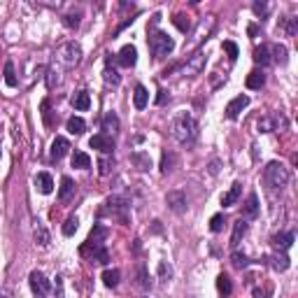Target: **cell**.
<instances>
[{"label":"cell","mask_w":298,"mask_h":298,"mask_svg":"<svg viewBox=\"0 0 298 298\" xmlns=\"http://www.w3.org/2000/svg\"><path fill=\"white\" fill-rule=\"evenodd\" d=\"M172 138L182 145H191L196 138H198V124L191 114H179L177 119L172 121Z\"/></svg>","instance_id":"cell-1"},{"label":"cell","mask_w":298,"mask_h":298,"mask_svg":"<svg viewBox=\"0 0 298 298\" xmlns=\"http://www.w3.org/2000/svg\"><path fill=\"white\" fill-rule=\"evenodd\" d=\"M263 179H266V184H268L270 189L282 191L291 179L289 168H287L284 163H280V161H270V163L266 165V170H263Z\"/></svg>","instance_id":"cell-2"},{"label":"cell","mask_w":298,"mask_h":298,"mask_svg":"<svg viewBox=\"0 0 298 298\" xmlns=\"http://www.w3.org/2000/svg\"><path fill=\"white\" fill-rule=\"evenodd\" d=\"M149 49H151L154 58H165L175 49V40L163 30H151L149 33Z\"/></svg>","instance_id":"cell-3"},{"label":"cell","mask_w":298,"mask_h":298,"mask_svg":"<svg viewBox=\"0 0 298 298\" xmlns=\"http://www.w3.org/2000/svg\"><path fill=\"white\" fill-rule=\"evenodd\" d=\"M79 58H82V47H79L77 42L63 44V47H61V49L54 54V61H56L61 68H65V70L75 68V65L79 63Z\"/></svg>","instance_id":"cell-4"},{"label":"cell","mask_w":298,"mask_h":298,"mask_svg":"<svg viewBox=\"0 0 298 298\" xmlns=\"http://www.w3.org/2000/svg\"><path fill=\"white\" fill-rule=\"evenodd\" d=\"M128 207H131V203H128L126 198H121V196H112V198L105 200V207H103L100 212L110 214L112 219H119L121 224H126V221H128Z\"/></svg>","instance_id":"cell-5"},{"label":"cell","mask_w":298,"mask_h":298,"mask_svg":"<svg viewBox=\"0 0 298 298\" xmlns=\"http://www.w3.org/2000/svg\"><path fill=\"white\" fill-rule=\"evenodd\" d=\"M205 61H207L205 54H203V51H196V54H191V56L186 58V63L177 65V70L182 72L184 77H193V75H200V72H203Z\"/></svg>","instance_id":"cell-6"},{"label":"cell","mask_w":298,"mask_h":298,"mask_svg":"<svg viewBox=\"0 0 298 298\" xmlns=\"http://www.w3.org/2000/svg\"><path fill=\"white\" fill-rule=\"evenodd\" d=\"M212 28H214V19H212V16H205V19H200L198 26H196V30H193L189 47H196V44H200L203 40H207V35L212 33Z\"/></svg>","instance_id":"cell-7"},{"label":"cell","mask_w":298,"mask_h":298,"mask_svg":"<svg viewBox=\"0 0 298 298\" xmlns=\"http://www.w3.org/2000/svg\"><path fill=\"white\" fill-rule=\"evenodd\" d=\"M287 126V119L282 114H266L259 119V131L261 133H273V131H280V128Z\"/></svg>","instance_id":"cell-8"},{"label":"cell","mask_w":298,"mask_h":298,"mask_svg":"<svg viewBox=\"0 0 298 298\" xmlns=\"http://www.w3.org/2000/svg\"><path fill=\"white\" fill-rule=\"evenodd\" d=\"M165 203H168V207H170L175 214H184L186 212V193L179 191V189H172V191H168V196H165Z\"/></svg>","instance_id":"cell-9"},{"label":"cell","mask_w":298,"mask_h":298,"mask_svg":"<svg viewBox=\"0 0 298 298\" xmlns=\"http://www.w3.org/2000/svg\"><path fill=\"white\" fill-rule=\"evenodd\" d=\"M30 289L35 291L37 296L42 298V296H47V294H49V289H51V284H49V280H47V277L42 275V273H37V270H33V273H30Z\"/></svg>","instance_id":"cell-10"},{"label":"cell","mask_w":298,"mask_h":298,"mask_svg":"<svg viewBox=\"0 0 298 298\" xmlns=\"http://www.w3.org/2000/svg\"><path fill=\"white\" fill-rule=\"evenodd\" d=\"M89 145H91V149H98V151H103V154H112V151H114L112 135H105V133L93 135L91 140H89Z\"/></svg>","instance_id":"cell-11"},{"label":"cell","mask_w":298,"mask_h":298,"mask_svg":"<svg viewBox=\"0 0 298 298\" xmlns=\"http://www.w3.org/2000/svg\"><path fill=\"white\" fill-rule=\"evenodd\" d=\"M82 254H89V259H91L93 263H98V266H105L107 261H110V252H107L105 245H98V247H82Z\"/></svg>","instance_id":"cell-12"},{"label":"cell","mask_w":298,"mask_h":298,"mask_svg":"<svg viewBox=\"0 0 298 298\" xmlns=\"http://www.w3.org/2000/svg\"><path fill=\"white\" fill-rule=\"evenodd\" d=\"M75 193H77V184L72 182L70 177H63L61 179V189H58V200L61 203H70L72 198H75Z\"/></svg>","instance_id":"cell-13"},{"label":"cell","mask_w":298,"mask_h":298,"mask_svg":"<svg viewBox=\"0 0 298 298\" xmlns=\"http://www.w3.org/2000/svg\"><path fill=\"white\" fill-rule=\"evenodd\" d=\"M107 235H110V231H107V226H103V224H96L93 226V231L89 233V240H86V247H98V245H103V242L107 240Z\"/></svg>","instance_id":"cell-14"},{"label":"cell","mask_w":298,"mask_h":298,"mask_svg":"<svg viewBox=\"0 0 298 298\" xmlns=\"http://www.w3.org/2000/svg\"><path fill=\"white\" fill-rule=\"evenodd\" d=\"M247 105H249L247 96H235V98L226 105V117H228V119H235V117H238V114H240Z\"/></svg>","instance_id":"cell-15"},{"label":"cell","mask_w":298,"mask_h":298,"mask_svg":"<svg viewBox=\"0 0 298 298\" xmlns=\"http://www.w3.org/2000/svg\"><path fill=\"white\" fill-rule=\"evenodd\" d=\"M135 63H138V49H135L133 44H126V47L119 51V65H124V68H133Z\"/></svg>","instance_id":"cell-16"},{"label":"cell","mask_w":298,"mask_h":298,"mask_svg":"<svg viewBox=\"0 0 298 298\" xmlns=\"http://www.w3.org/2000/svg\"><path fill=\"white\" fill-rule=\"evenodd\" d=\"M68 151H70V142L58 135L56 140L51 142V158H54V161H61V158H63Z\"/></svg>","instance_id":"cell-17"},{"label":"cell","mask_w":298,"mask_h":298,"mask_svg":"<svg viewBox=\"0 0 298 298\" xmlns=\"http://www.w3.org/2000/svg\"><path fill=\"white\" fill-rule=\"evenodd\" d=\"M35 186H37V191L44 193V196L54 191V179H51L49 172H37L35 175Z\"/></svg>","instance_id":"cell-18"},{"label":"cell","mask_w":298,"mask_h":298,"mask_svg":"<svg viewBox=\"0 0 298 298\" xmlns=\"http://www.w3.org/2000/svg\"><path fill=\"white\" fill-rule=\"evenodd\" d=\"M240 193H242V184L240 182H235L231 189H228L224 196H221V205L224 207H231V205H235L238 203V198H240Z\"/></svg>","instance_id":"cell-19"},{"label":"cell","mask_w":298,"mask_h":298,"mask_svg":"<svg viewBox=\"0 0 298 298\" xmlns=\"http://www.w3.org/2000/svg\"><path fill=\"white\" fill-rule=\"evenodd\" d=\"M266 261H270V268L273 270H277V273H284V270H289V256L284 254H273V256H268V259H266Z\"/></svg>","instance_id":"cell-20"},{"label":"cell","mask_w":298,"mask_h":298,"mask_svg":"<svg viewBox=\"0 0 298 298\" xmlns=\"http://www.w3.org/2000/svg\"><path fill=\"white\" fill-rule=\"evenodd\" d=\"M247 221L245 219H238L233 224V235H231V245H233V247H238V245H240V240L242 238H245V235H247Z\"/></svg>","instance_id":"cell-21"},{"label":"cell","mask_w":298,"mask_h":298,"mask_svg":"<svg viewBox=\"0 0 298 298\" xmlns=\"http://www.w3.org/2000/svg\"><path fill=\"white\" fill-rule=\"evenodd\" d=\"M147 103H149L147 89H145L142 84H138V86H135V91H133V105H135V110H145V107H147Z\"/></svg>","instance_id":"cell-22"},{"label":"cell","mask_w":298,"mask_h":298,"mask_svg":"<svg viewBox=\"0 0 298 298\" xmlns=\"http://www.w3.org/2000/svg\"><path fill=\"white\" fill-rule=\"evenodd\" d=\"M245 84H247V89L256 91V89H261V86L266 84V75H263L261 70H252L247 75V79H245Z\"/></svg>","instance_id":"cell-23"},{"label":"cell","mask_w":298,"mask_h":298,"mask_svg":"<svg viewBox=\"0 0 298 298\" xmlns=\"http://www.w3.org/2000/svg\"><path fill=\"white\" fill-rule=\"evenodd\" d=\"M294 238H296V235L291 233H277L275 238H273V245H275V249H282V252H287V249L291 247V245H294Z\"/></svg>","instance_id":"cell-24"},{"label":"cell","mask_w":298,"mask_h":298,"mask_svg":"<svg viewBox=\"0 0 298 298\" xmlns=\"http://www.w3.org/2000/svg\"><path fill=\"white\" fill-rule=\"evenodd\" d=\"M119 117L114 112H107L105 117H103V131H105V135H110V133H117L119 131Z\"/></svg>","instance_id":"cell-25"},{"label":"cell","mask_w":298,"mask_h":298,"mask_svg":"<svg viewBox=\"0 0 298 298\" xmlns=\"http://www.w3.org/2000/svg\"><path fill=\"white\" fill-rule=\"evenodd\" d=\"M242 214H245V217H256V214H259V196H256V193H249L247 196L245 205H242Z\"/></svg>","instance_id":"cell-26"},{"label":"cell","mask_w":298,"mask_h":298,"mask_svg":"<svg viewBox=\"0 0 298 298\" xmlns=\"http://www.w3.org/2000/svg\"><path fill=\"white\" fill-rule=\"evenodd\" d=\"M254 63H259V65H270V63H273L268 44H261V47H256V49H254Z\"/></svg>","instance_id":"cell-27"},{"label":"cell","mask_w":298,"mask_h":298,"mask_svg":"<svg viewBox=\"0 0 298 298\" xmlns=\"http://www.w3.org/2000/svg\"><path fill=\"white\" fill-rule=\"evenodd\" d=\"M70 103H72V107H75V110H82V112L91 107V98H89V93H86V91H77L75 96H72Z\"/></svg>","instance_id":"cell-28"},{"label":"cell","mask_w":298,"mask_h":298,"mask_svg":"<svg viewBox=\"0 0 298 298\" xmlns=\"http://www.w3.org/2000/svg\"><path fill=\"white\" fill-rule=\"evenodd\" d=\"M33 238H35V242L40 245V247H47V245L51 242L49 231H47V226H44V224H40V221H37V226H35V233H33Z\"/></svg>","instance_id":"cell-29"},{"label":"cell","mask_w":298,"mask_h":298,"mask_svg":"<svg viewBox=\"0 0 298 298\" xmlns=\"http://www.w3.org/2000/svg\"><path fill=\"white\" fill-rule=\"evenodd\" d=\"M72 168H79V170L91 168V156H89L86 151H75V154H72Z\"/></svg>","instance_id":"cell-30"},{"label":"cell","mask_w":298,"mask_h":298,"mask_svg":"<svg viewBox=\"0 0 298 298\" xmlns=\"http://www.w3.org/2000/svg\"><path fill=\"white\" fill-rule=\"evenodd\" d=\"M131 163H135L140 170H149L151 168V158L147 154H142V151H135V154H131Z\"/></svg>","instance_id":"cell-31"},{"label":"cell","mask_w":298,"mask_h":298,"mask_svg":"<svg viewBox=\"0 0 298 298\" xmlns=\"http://www.w3.org/2000/svg\"><path fill=\"white\" fill-rule=\"evenodd\" d=\"M65 126H68V131H70L72 135H82V133H84V131H86V124H84V119H79V117H70Z\"/></svg>","instance_id":"cell-32"},{"label":"cell","mask_w":298,"mask_h":298,"mask_svg":"<svg viewBox=\"0 0 298 298\" xmlns=\"http://www.w3.org/2000/svg\"><path fill=\"white\" fill-rule=\"evenodd\" d=\"M175 163H177V156H175V154H172V151H168V149H165L163 151V158H161V172H170L172 168H175Z\"/></svg>","instance_id":"cell-33"},{"label":"cell","mask_w":298,"mask_h":298,"mask_svg":"<svg viewBox=\"0 0 298 298\" xmlns=\"http://www.w3.org/2000/svg\"><path fill=\"white\" fill-rule=\"evenodd\" d=\"M138 287H140V289H149V287H151L149 270H147V266H145V263H140V266H138Z\"/></svg>","instance_id":"cell-34"},{"label":"cell","mask_w":298,"mask_h":298,"mask_svg":"<svg viewBox=\"0 0 298 298\" xmlns=\"http://www.w3.org/2000/svg\"><path fill=\"white\" fill-rule=\"evenodd\" d=\"M119 277H121V273L117 268H107L105 273H103V282H105V287H110V289H114L117 284H119Z\"/></svg>","instance_id":"cell-35"},{"label":"cell","mask_w":298,"mask_h":298,"mask_svg":"<svg viewBox=\"0 0 298 298\" xmlns=\"http://www.w3.org/2000/svg\"><path fill=\"white\" fill-rule=\"evenodd\" d=\"M270 54H273L270 58L277 61L280 65L287 63V47H284V44H273V47H270Z\"/></svg>","instance_id":"cell-36"},{"label":"cell","mask_w":298,"mask_h":298,"mask_svg":"<svg viewBox=\"0 0 298 298\" xmlns=\"http://www.w3.org/2000/svg\"><path fill=\"white\" fill-rule=\"evenodd\" d=\"M172 23H175V26H177L182 33H186V30L191 28V21H189V16H186L184 12H177V14L172 16Z\"/></svg>","instance_id":"cell-37"},{"label":"cell","mask_w":298,"mask_h":298,"mask_svg":"<svg viewBox=\"0 0 298 298\" xmlns=\"http://www.w3.org/2000/svg\"><path fill=\"white\" fill-rule=\"evenodd\" d=\"M5 84L12 86V89L19 84V79H16V75H14V63H12V61L5 63Z\"/></svg>","instance_id":"cell-38"},{"label":"cell","mask_w":298,"mask_h":298,"mask_svg":"<svg viewBox=\"0 0 298 298\" xmlns=\"http://www.w3.org/2000/svg\"><path fill=\"white\" fill-rule=\"evenodd\" d=\"M217 289L224 294V296H228L231 291H233V284H231V277L228 275H219L217 277Z\"/></svg>","instance_id":"cell-39"},{"label":"cell","mask_w":298,"mask_h":298,"mask_svg":"<svg viewBox=\"0 0 298 298\" xmlns=\"http://www.w3.org/2000/svg\"><path fill=\"white\" fill-rule=\"evenodd\" d=\"M40 110H42V119H44V124L49 128H54L56 126V121L51 119V110H49V100H42V105H40Z\"/></svg>","instance_id":"cell-40"},{"label":"cell","mask_w":298,"mask_h":298,"mask_svg":"<svg viewBox=\"0 0 298 298\" xmlns=\"http://www.w3.org/2000/svg\"><path fill=\"white\" fill-rule=\"evenodd\" d=\"M231 261H233V266H235V268H238V270L247 268L249 263H252V261H249V259H247V256H245V254H240V252H233V256H231Z\"/></svg>","instance_id":"cell-41"},{"label":"cell","mask_w":298,"mask_h":298,"mask_svg":"<svg viewBox=\"0 0 298 298\" xmlns=\"http://www.w3.org/2000/svg\"><path fill=\"white\" fill-rule=\"evenodd\" d=\"M224 224H226L224 214H214L212 219H210V231H212V233H219V231H224Z\"/></svg>","instance_id":"cell-42"},{"label":"cell","mask_w":298,"mask_h":298,"mask_svg":"<svg viewBox=\"0 0 298 298\" xmlns=\"http://www.w3.org/2000/svg\"><path fill=\"white\" fill-rule=\"evenodd\" d=\"M77 226H79L77 217H68V219H65V224H63V233L65 235H72L75 231H77Z\"/></svg>","instance_id":"cell-43"},{"label":"cell","mask_w":298,"mask_h":298,"mask_svg":"<svg viewBox=\"0 0 298 298\" xmlns=\"http://www.w3.org/2000/svg\"><path fill=\"white\" fill-rule=\"evenodd\" d=\"M114 161H110V158H98V172L105 177V175H110V170H112Z\"/></svg>","instance_id":"cell-44"},{"label":"cell","mask_w":298,"mask_h":298,"mask_svg":"<svg viewBox=\"0 0 298 298\" xmlns=\"http://www.w3.org/2000/svg\"><path fill=\"white\" fill-rule=\"evenodd\" d=\"M224 49H226V54H228V58H231V61H235V58H238V54H240L238 44L231 42V40H226V42H224Z\"/></svg>","instance_id":"cell-45"},{"label":"cell","mask_w":298,"mask_h":298,"mask_svg":"<svg viewBox=\"0 0 298 298\" xmlns=\"http://www.w3.org/2000/svg\"><path fill=\"white\" fill-rule=\"evenodd\" d=\"M105 82H107V84H112V86H119V82H121L119 72H117V70H110V68H105Z\"/></svg>","instance_id":"cell-46"},{"label":"cell","mask_w":298,"mask_h":298,"mask_svg":"<svg viewBox=\"0 0 298 298\" xmlns=\"http://www.w3.org/2000/svg\"><path fill=\"white\" fill-rule=\"evenodd\" d=\"M158 275H161V282H168V280L172 277V268L165 261H161V266H158Z\"/></svg>","instance_id":"cell-47"},{"label":"cell","mask_w":298,"mask_h":298,"mask_svg":"<svg viewBox=\"0 0 298 298\" xmlns=\"http://www.w3.org/2000/svg\"><path fill=\"white\" fill-rule=\"evenodd\" d=\"M79 19H82V14H79V12H77V14H65V16H63V23L68 26V28H77V26H79Z\"/></svg>","instance_id":"cell-48"},{"label":"cell","mask_w":298,"mask_h":298,"mask_svg":"<svg viewBox=\"0 0 298 298\" xmlns=\"http://www.w3.org/2000/svg\"><path fill=\"white\" fill-rule=\"evenodd\" d=\"M47 75H49V77H47V86H49V89H54V86H56L58 82H61V77H58L61 72H58L56 68H51V70L47 72Z\"/></svg>","instance_id":"cell-49"},{"label":"cell","mask_w":298,"mask_h":298,"mask_svg":"<svg viewBox=\"0 0 298 298\" xmlns=\"http://www.w3.org/2000/svg\"><path fill=\"white\" fill-rule=\"evenodd\" d=\"M273 296V287H270V284H266V287H256L254 289V298H270Z\"/></svg>","instance_id":"cell-50"},{"label":"cell","mask_w":298,"mask_h":298,"mask_svg":"<svg viewBox=\"0 0 298 298\" xmlns=\"http://www.w3.org/2000/svg\"><path fill=\"white\" fill-rule=\"evenodd\" d=\"M252 9H254L256 16H266V14H268V2H254Z\"/></svg>","instance_id":"cell-51"},{"label":"cell","mask_w":298,"mask_h":298,"mask_svg":"<svg viewBox=\"0 0 298 298\" xmlns=\"http://www.w3.org/2000/svg\"><path fill=\"white\" fill-rule=\"evenodd\" d=\"M287 21H289L287 23V35L294 37L298 33V19H287Z\"/></svg>","instance_id":"cell-52"},{"label":"cell","mask_w":298,"mask_h":298,"mask_svg":"<svg viewBox=\"0 0 298 298\" xmlns=\"http://www.w3.org/2000/svg\"><path fill=\"white\" fill-rule=\"evenodd\" d=\"M56 298H63V282H61V277H56Z\"/></svg>","instance_id":"cell-53"},{"label":"cell","mask_w":298,"mask_h":298,"mask_svg":"<svg viewBox=\"0 0 298 298\" xmlns=\"http://www.w3.org/2000/svg\"><path fill=\"white\" fill-rule=\"evenodd\" d=\"M165 100H168V91H158V98H156V103H158V105H163Z\"/></svg>","instance_id":"cell-54"},{"label":"cell","mask_w":298,"mask_h":298,"mask_svg":"<svg viewBox=\"0 0 298 298\" xmlns=\"http://www.w3.org/2000/svg\"><path fill=\"white\" fill-rule=\"evenodd\" d=\"M256 33H259V28H256V26H249V35L254 37V35H256Z\"/></svg>","instance_id":"cell-55"},{"label":"cell","mask_w":298,"mask_h":298,"mask_svg":"<svg viewBox=\"0 0 298 298\" xmlns=\"http://www.w3.org/2000/svg\"><path fill=\"white\" fill-rule=\"evenodd\" d=\"M0 154H2V151H0Z\"/></svg>","instance_id":"cell-56"},{"label":"cell","mask_w":298,"mask_h":298,"mask_svg":"<svg viewBox=\"0 0 298 298\" xmlns=\"http://www.w3.org/2000/svg\"><path fill=\"white\" fill-rule=\"evenodd\" d=\"M37 298H40V296H37Z\"/></svg>","instance_id":"cell-57"}]
</instances>
